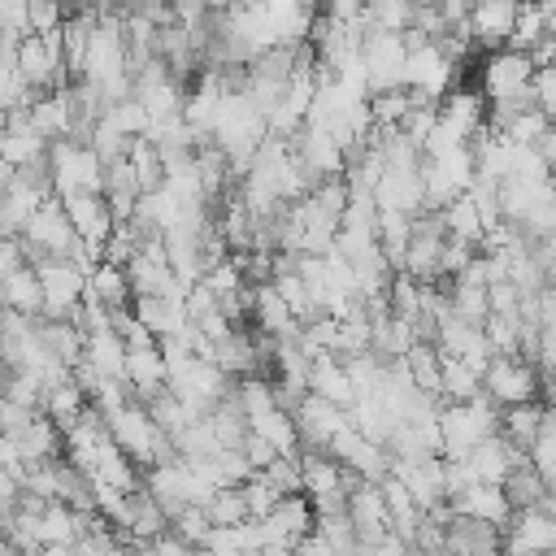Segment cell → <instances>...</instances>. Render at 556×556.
<instances>
[{
  "label": "cell",
  "mask_w": 556,
  "mask_h": 556,
  "mask_svg": "<svg viewBox=\"0 0 556 556\" xmlns=\"http://www.w3.org/2000/svg\"><path fill=\"white\" fill-rule=\"evenodd\" d=\"M48 182H52V191L65 200V195H104L109 191V165H104V156L91 148V143H83V139H61V143H52V152H48Z\"/></svg>",
  "instance_id": "obj_2"
},
{
  "label": "cell",
  "mask_w": 556,
  "mask_h": 556,
  "mask_svg": "<svg viewBox=\"0 0 556 556\" xmlns=\"http://www.w3.org/2000/svg\"><path fill=\"white\" fill-rule=\"evenodd\" d=\"M361 65H365L369 96L404 87V70H408V39H404L400 30H378V26H369V35H365V43H361Z\"/></svg>",
  "instance_id": "obj_6"
},
{
  "label": "cell",
  "mask_w": 556,
  "mask_h": 556,
  "mask_svg": "<svg viewBox=\"0 0 556 556\" xmlns=\"http://www.w3.org/2000/svg\"><path fill=\"white\" fill-rule=\"evenodd\" d=\"M452 504V513L456 517H469V521H491V526H508L513 521V500H508V491L504 486H491V482H478V486H469V491H460L456 500H447Z\"/></svg>",
  "instance_id": "obj_15"
},
{
  "label": "cell",
  "mask_w": 556,
  "mask_h": 556,
  "mask_svg": "<svg viewBox=\"0 0 556 556\" xmlns=\"http://www.w3.org/2000/svg\"><path fill=\"white\" fill-rule=\"evenodd\" d=\"M469 469H473V478L478 482H491V486H504L508 482V473L521 465V460H530V452H521L517 443H508L504 434H491L486 443H478L469 456Z\"/></svg>",
  "instance_id": "obj_14"
},
{
  "label": "cell",
  "mask_w": 556,
  "mask_h": 556,
  "mask_svg": "<svg viewBox=\"0 0 556 556\" xmlns=\"http://www.w3.org/2000/svg\"><path fill=\"white\" fill-rule=\"evenodd\" d=\"M517 13H521V0H473L469 4V35H473V43H482L486 52L508 48L513 30H517Z\"/></svg>",
  "instance_id": "obj_11"
},
{
  "label": "cell",
  "mask_w": 556,
  "mask_h": 556,
  "mask_svg": "<svg viewBox=\"0 0 556 556\" xmlns=\"http://www.w3.org/2000/svg\"><path fill=\"white\" fill-rule=\"evenodd\" d=\"M291 417H295V430H300V447L304 452H326L334 443V434L343 426H352V413L348 408H339V404H330V400H321L313 391L291 408Z\"/></svg>",
  "instance_id": "obj_9"
},
{
  "label": "cell",
  "mask_w": 556,
  "mask_h": 556,
  "mask_svg": "<svg viewBox=\"0 0 556 556\" xmlns=\"http://www.w3.org/2000/svg\"><path fill=\"white\" fill-rule=\"evenodd\" d=\"M126 387L139 404H152L169 391V361H165V348L161 343H148V348H130L126 356Z\"/></svg>",
  "instance_id": "obj_12"
},
{
  "label": "cell",
  "mask_w": 556,
  "mask_h": 556,
  "mask_svg": "<svg viewBox=\"0 0 556 556\" xmlns=\"http://www.w3.org/2000/svg\"><path fill=\"white\" fill-rule=\"evenodd\" d=\"M204 513H208V521H213L217 530L252 521V508H248V500H243V486H222V491L204 504Z\"/></svg>",
  "instance_id": "obj_23"
},
{
  "label": "cell",
  "mask_w": 556,
  "mask_h": 556,
  "mask_svg": "<svg viewBox=\"0 0 556 556\" xmlns=\"http://www.w3.org/2000/svg\"><path fill=\"white\" fill-rule=\"evenodd\" d=\"M35 269H39V282H43V317L74 321L78 308L87 304L91 269L78 265L74 256H48V261H35Z\"/></svg>",
  "instance_id": "obj_4"
},
{
  "label": "cell",
  "mask_w": 556,
  "mask_h": 556,
  "mask_svg": "<svg viewBox=\"0 0 556 556\" xmlns=\"http://www.w3.org/2000/svg\"><path fill=\"white\" fill-rule=\"evenodd\" d=\"M308 391L313 395H321V400H330V404H339V408H352L356 404V382H352V369H348V361H339V356H317L313 361V378H308Z\"/></svg>",
  "instance_id": "obj_18"
},
{
  "label": "cell",
  "mask_w": 556,
  "mask_h": 556,
  "mask_svg": "<svg viewBox=\"0 0 556 556\" xmlns=\"http://www.w3.org/2000/svg\"><path fill=\"white\" fill-rule=\"evenodd\" d=\"M87 295H96L109 313H126V300H135V287H130V274H126L122 265L100 261V265L91 269V287H87Z\"/></svg>",
  "instance_id": "obj_19"
},
{
  "label": "cell",
  "mask_w": 556,
  "mask_h": 556,
  "mask_svg": "<svg viewBox=\"0 0 556 556\" xmlns=\"http://www.w3.org/2000/svg\"><path fill=\"white\" fill-rule=\"evenodd\" d=\"M482 395L500 408H517V404H534L543 395V374L530 356H495L482 374Z\"/></svg>",
  "instance_id": "obj_5"
},
{
  "label": "cell",
  "mask_w": 556,
  "mask_h": 556,
  "mask_svg": "<svg viewBox=\"0 0 556 556\" xmlns=\"http://www.w3.org/2000/svg\"><path fill=\"white\" fill-rule=\"evenodd\" d=\"M478 395H482V374L443 352V400L465 404V400H478Z\"/></svg>",
  "instance_id": "obj_22"
},
{
  "label": "cell",
  "mask_w": 556,
  "mask_h": 556,
  "mask_svg": "<svg viewBox=\"0 0 556 556\" xmlns=\"http://www.w3.org/2000/svg\"><path fill=\"white\" fill-rule=\"evenodd\" d=\"M348 517L361 534V543H378L382 534H391V513H387V500H382V482H356L352 495H348Z\"/></svg>",
  "instance_id": "obj_13"
},
{
  "label": "cell",
  "mask_w": 556,
  "mask_h": 556,
  "mask_svg": "<svg viewBox=\"0 0 556 556\" xmlns=\"http://www.w3.org/2000/svg\"><path fill=\"white\" fill-rule=\"evenodd\" d=\"M547 556H556V552H547Z\"/></svg>",
  "instance_id": "obj_25"
},
{
  "label": "cell",
  "mask_w": 556,
  "mask_h": 556,
  "mask_svg": "<svg viewBox=\"0 0 556 556\" xmlns=\"http://www.w3.org/2000/svg\"><path fill=\"white\" fill-rule=\"evenodd\" d=\"M300 469H304V495L313 500L317 517L348 513V495L361 478H352L330 452H300Z\"/></svg>",
  "instance_id": "obj_7"
},
{
  "label": "cell",
  "mask_w": 556,
  "mask_h": 556,
  "mask_svg": "<svg viewBox=\"0 0 556 556\" xmlns=\"http://www.w3.org/2000/svg\"><path fill=\"white\" fill-rule=\"evenodd\" d=\"M447 556H504V530L491 521L456 517L447 521Z\"/></svg>",
  "instance_id": "obj_16"
},
{
  "label": "cell",
  "mask_w": 556,
  "mask_h": 556,
  "mask_svg": "<svg viewBox=\"0 0 556 556\" xmlns=\"http://www.w3.org/2000/svg\"><path fill=\"white\" fill-rule=\"evenodd\" d=\"M504 491H508L513 508H539V504H547V500H552V486L543 482V473H539L530 460H521V465L508 473Z\"/></svg>",
  "instance_id": "obj_21"
},
{
  "label": "cell",
  "mask_w": 556,
  "mask_h": 556,
  "mask_svg": "<svg viewBox=\"0 0 556 556\" xmlns=\"http://www.w3.org/2000/svg\"><path fill=\"white\" fill-rule=\"evenodd\" d=\"M543 413H547V404H517V408H504L500 413V434L508 439V443H517L521 452H530L534 447V439H539V430H543Z\"/></svg>",
  "instance_id": "obj_20"
},
{
  "label": "cell",
  "mask_w": 556,
  "mask_h": 556,
  "mask_svg": "<svg viewBox=\"0 0 556 556\" xmlns=\"http://www.w3.org/2000/svg\"><path fill=\"white\" fill-rule=\"evenodd\" d=\"M65 213H70V222H74L83 248L104 261V248H109V239H113V230H117V217H113L109 195H91V191H87V195H65Z\"/></svg>",
  "instance_id": "obj_10"
},
{
  "label": "cell",
  "mask_w": 556,
  "mask_h": 556,
  "mask_svg": "<svg viewBox=\"0 0 556 556\" xmlns=\"http://www.w3.org/2000/svg\"><path fill=\"white\" fill-rule=\"evenodd\" d=\"M243 500H248L252 517H256V521H265V517H269V513H274V508L287 500V495H282V491L269 482V473H252V478L243 482Z\"/></svg>",
  "instance_id": "obj_24"
},
{
  "label": "cell",
  "mask_w": 556,
  "mask_h": 556,
  "mask_svg": "<svg viewBox=\"0 0 556 556\" xmlns=\"http://www.w3.org/2000/svg\"><path fill=\"white\" fill-rule=\"evenodd\" d=\"M500 404L486 395L465 400V404H443L439 408V434H443V460H465L478 443L500 434Z\"/></svg>",
  "instance_id": "obj_3"
},
{
  "label": "cell",
  "mask_w": 556,
  "mask_h": 556,
  "mask_svg": "<svg viewBox=\"0 0 556 556\" xmlns=\"http://www.w3.org/2000/svg\"><path fill=\"white\" fill-rule=\"evenodd\" d=\"M556 552V491L539 508H517L504 526V556H547Z\"/></svg>",
  "instance_id": "obj_8"
},
{
  "label": "cell",
  "mask_w": 556,
  "mask_h": 556,
  "mask_svg": "<svg viewBox=\"0 0 556 556\" xmlns=\"http://www.w3.org/2000/svg\"><path fill=\"white\" fill-rule=\"evenodd\" d=\"M104 421H109V430H113V439H117V447L148 473V469H156V465H165V460H174L178 456V447H174V439L152 421V413H148V404H139V400H126L122 408H113V413H104Z\"/></svg>",
  "instance_id": "obj_1"
},
{
  "label": "cell",
  "mask_w": 556,
  "mask_h": 556,
  "mask_svg": "<svg viewBox=\"0 0 556 556\" xmlns=\"http://www.w3.org/2000/svg\"><path fill=\"white\" fill-rule=\"evenodd\" d=\"M0 278H4V308L17 313V317L43 321V282H39L35 261H26L17 269H4Z\"/></svg>",
  "instance_id": "obj_17"
}]
</instances>
